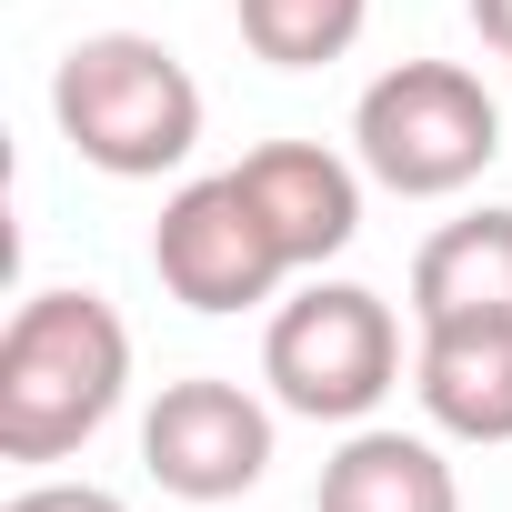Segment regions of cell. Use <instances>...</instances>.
Returning a JSON list of instances; mask_svg holds the SVG:
<instances>
[{"label": "cell", "mask_w": 512, "mask_h": 512, "mask_svg": "<svg viewBox=\"0 0 512 512\" xmlns=\"http://www.w3.org/2000/svg\"><path fill=\"white\" fill-rule=\"evenodd\" d=\"M141 472L171 502H241L272 472V402L221 372L161 382V402L141 412Z\"/></svg>", "instance_id": "cell-6"}, {"label": "cell", "mask_w": 512, "mask_h": 512, "mask_svg": "<svg viewBox=\"0 0 512 512\" xmlns=\"http://www.w3.org/2000/svg\"><path fill=\"white\" fill-rule=\"evenodd\" d=\"M422 422L442 442H512V322H442L412 352Z\"/></svg>", "instance_id": "cell-8"}, {"label": "cell", "mask_w": 512, "mask_h": 512, "mask_svg": "<svg viewBox=\"0 0 512 512\" xmlns=\"http://www.w3.org/2000/svg\"><path fill=\"white\" fill-rule=\"evenodd\" d=\"M0 512H131V502L101 492V482H31V492H11Z\"/></svg>", "instance_id": "cell-12"}, {"label": "cell", "mask_w": 512, "mask_h": 512, "mask_svg": "<svg viewBox=\"0 0 512 512\" xmlns=\"http://www.w3.org/2000/svg\"><path fill=\"white\" fill-rule=\"evenodd\" d=\"M131 392V322L81 292L51 282L11 312L0 332V462H71Z\"/></svg>", "instance_id": "cell-1"}, {"label": "cell", "mask_w": 512, "mask_h": 512, "mask_svg": "<svg viewBox=\"0 0 512 512\" xmlns=\"http://www.w3.org/2000/svg\"><path fill=\"white\" fill-rule=\"evenodd\" d=\"M151 272L181 312H251L292 282V251L282 231L262 221V201L241 191V171H211V181H181L151 221Z\"/></svg>", "instance_id": "cell-5"}, {"label": "cell", "mask_w": 512, "mask_h": 512, "mask_svg": "<svg viewBox=\"0 0 512 512\" xmlns=\"http://www.w3.org/2000/svg\"><path fill=\"white\" fill-rule=\"evenodd\" d=\"M352 151L402 201H452L502 161V101L462 61H392L352 101Z\"/></svg>", "instance_id": "cell-3"}, {"label": "cell", "mask_w": 512, "mask_h": 512, "mask_svg": "<svg viewBox=\"0 0 512 512\" xmlns=\"http://www.w3.org/2000/svg\"><path fill=\"white\" fill-rule=\"evenodd\" d=\"M502 61H512V51H502Z\"/></svg>", "instance_id": "cell-14"}, {"label": "cell", "mask_w": 512, "mask_h": 512, "mask_svg": "<svg viewBox=\"0 0 512 512\" xmlns=\"http://www.w3.org/2000/svg\"><path fill=\"white\" fill-rule=\"evenodd\" d=\"M51 121L101 181H161L201 151V81L151 31H91L51 71Z\"/></svg>", "instance_id": "cell-2"}, {"label": "cell", "mask_w": 512, "mask_h": 512, "mask_svg": "<svg viewBox=\"0 0 512 512\" xmlns=\"http://www.w3.org/2000/svg\"><path fill=\"white\" fill-rule=\"evenodd\" d=\"M472 31H482L492 51H512V0H472Z\"/></svg>", "instance_id": "cell-13"}, {"label": "cell", "mask_w": 512, "mask_h": 512, "mask_svg": "<svg viewBox=\"0 0 512 512\" xmlns=\"http://www.w3.org/2000/svg\"><path fill=\"white\" fill-rule=\"evenodd\" d=\"M231 171H241L251 201H262V221L282 231L292 272H322V262H342V251L362 241V171L342 151H322V141H262V151H241Z\"/></svg>", "instance_id": "cell-7"}, {"label": "cell", "mask_w": 512, "mask_h": 512, "mask_svg": "<svg viewBox=\"0 0 512 512\" xmlns=\"http://www.w3.org/2000/svg\"><path fill=\"white\" fill-rule=\"evenodd\" d=\"M231 21L251 41V61H272V71H322L362 41L372 21V0H231Z\"/></svg>", "instance_id": "cell-11"}, {"label": "cell", "mask_w": 512, "mask_h": 512, "mask_svg": "<svg viewBox=\"0 0 512 512\" xmlns=\"http://www.w3.org/2000/svg\"><path fill=\"white\" fill-rule=\"evenodd\" d=\"M262 382L302 422H372L382 392L402 382V322L362 282H312L272 312L262 332Z\"/></svg>", "instance_id": "cell-4"}, {"label": "cell", "mask_w": 512, "mask_h": 512, "mask_svg": "<svg viewBox=\"0 0 512 512\" xmlns=\"http://www.w3.org/2000/svg\"><path fill=\"white\" fill-rule=\"evenodd\" d=\"M312 512H462V482H452V462H442L432 432L352 422V442L322 462Z\"/></svg>", "instance_id": "cell-10"}, {"label": "cell", "mask_w": 512, "mask_h": 512, "mask_svg": "<svg viewBox=\"0 0 512 512\" xmlns=\"http://www.w3.org/2000/svg\"><path fill=\"white\" fill-rule=\"evenodd\" d=\"M412 322H512V211H462L412 251Z\"/></svg>", "instance_id": "cell-9"}]
</instances>
